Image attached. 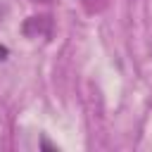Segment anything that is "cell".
<instances>
[{"instance_id": "obj_4", "label": "cell", "mask_w": 152, "mask_h": 152, "mask_svg": "<svg viewBox=\"0 0 152 152\" xmlns=\"http://www.w3.org/2000/svg\"><path fill=\"white\" fill-rule=\"evenodd\" d=\"M36 2H55V0H36Z\"/></svg>"}, {"instance_id": "obj_2", "label": "cell", "mask_w": 152, "mask_h": 152, "mask_svg": "<svg viewBox=\"0 0 152 152\" xmlns=\"http://www.w3.org/2000/svg\"><path fill=\"white\" fill-rule=\"evenodd\" d=\"M83 5H86L90 12H93V10H100V7L104 5V0H83Z\"/></svg>"}, {"instance_id": "obj_3", "label": "cell", "mask_w": 152, "mask_h": 152, "mask_svg": "<svg viewBox=\"0 0 152 152\" xmlns=\"http://www.w3.org/2000/svg\"><path fill=\"white\" fill-rule=\"evenodd\" d=\"M0 59H7V48L0 45Z\"/></svg>"}, {"instance_id": "obj_1", "label": "cell", "mask_w": 152, "mask_h": 152, "mask_svg": "<svg viewBox=\"0 0 152 152\" xmlns=\"http://www.w3.org/2000/svg\"><path fill=\"white\" fill-rule=\"evenodd\" d=\"M21 33L26 38H50L52 36V17L50 14H38L28 17L21 24Z\"/></svg>"}]
</instances>
